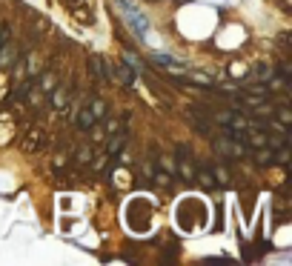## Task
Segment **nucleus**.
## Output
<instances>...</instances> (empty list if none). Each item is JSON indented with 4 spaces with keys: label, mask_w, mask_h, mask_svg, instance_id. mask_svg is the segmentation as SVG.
Listing matches in <instances>:
<instances>
[{
    "label": "nucleus",
    "mask_w": 292,
    "mask_h": 266,
    "mask_svg": "<svg viewBox=\"0 0 292 266\" xmlns=\"http://www.w3.org/2000/svg\"><path fill=\"white\" fill-rule=\"evenodd\" d=\"M212 149L221 155L223 161H241V158H246V143H241V140H232L229 135H212Z\"/></svg>",
    "instance_id": "obj_1"
},
{
    "label": "nucleus",
    "mask_w": 292,
    "mask_h": 266,
    "mask_svg": "<svg viewBox=\"0 0 292 266\" xmlns=\"http://www.w3.org/2000/svg\"><path fill=\"white\" fill-rule=\"evenodd\" d=\"M89 69H92L100 81H106V78H115V69H112V66L100 58V55H92V58H89Z\"/></svg>",
    "instance_id": "obj_2"
},
{
    "label": "nucleus",
    "mask_w": 292,
    "mask_h": 266,
    "mask_svg": "<svg viewBox=\"0 0 292 266\" xmlns=\"http://www.w3.org/2000/svg\"><path fill=\"white\" fill-rule=\"evenodd\" d=\"M126 140H129V135L123 132V129L112 132V138H109V155H120L123 146H126Z\"/></svg>",
    "instance_id": "obj_3"
},
{
    "label": "nucleus",
    "mask_w": 292,
    "mask_h": 266,
    "mask_svg": "<svg viewBox=\"0 0 292 266\" xmlns=\"http://www.w3.org/2000/svg\"><path fill=\"white\" fill-rule=\"evenodd\" d=\"M272 115H275V123H281V126H290L292 123V109L287 103H281L278 109H272Z\"/></svg>",
    "instance_id": "obj_4"
},
{
    "label": "nucleus",
    "mask_w": 292,
    "mask_h": 266,
    "mask_svg": "<svg viewBox=\"0 0 292 266\" xmlns=\"http://www.w3.org/2000/svg\"><path fill=\"white\" fill-rule=\"evenodd\" d=\"M52 106L55 109H66L69 106V92L60 86V89H52Z\"/></svg>",
    "instance_id": "obj_5"
},
{
    "label": "nucleus",
    "mask_w": 292,
    "mask_h": 266,
    "mask_svg": "<svg viewBox=\"0 0 292 266\" xmlns=\"http://www.w3.org/2000/svg\"><path fill=\"white\" fill-rule=\"evenodd\" d=\"M272 75H275V72H272V66H269V63H255V69H252V78H258L261 83H267Z\"/></svg>",
    "instance_id": "obj_6"
},
{
    "label": "nucleus",
    "mask_w": 292,
    "mask_h": 266,
    "mask_svg": "<svg viewBox=\"0 0 292 266\" xmlns=\"http://www.w3.org/2000/svg\"><path fill=\"white\" fill-rule=\"evenodd\" d=\"M75 123H78V129H92L95 126V115L89 112V109H81L78 117H75Z\"/></svg>",
    "instance_id": "obj_7"
},
{
    "label": "nucleus",
    "mask_w": 292,
    "mask_h": 266,
    "mask_svg": "<svg viewBox=\"0 0 292 266\" xmlns=\"http://www.w3.org/2000/svg\"><path fill=\"white\" fill-rule=\"evenodd\" d=\"M255 163L261 166V169H264V166H272V163H275V155H272V149H267V146H264V149H258V152H255Z\"/></svg>",
    "instance_id": "obj_8"
},
{
    "label": "nucleus",
    "mask_w": 292,
    "mask_h": 266,
    "mask_svg": "<svg viewBox=\"0 0 292 266\" xmlns=\"http://www.w3.org/2000/svg\"><path fill=\"white\" fill-rule=\"evenodd\" d=\"M187 78H189L192 83H200V86H206V89H209V86H215V78H209V75H203V72H189Z\"/></svg>",
    "instance_id": "obj_9"
},
{
    "label": "nucleus",
    "mask_w": 292,
    "mask_h": 266,
    "mask_svg": "<svg viewBox=\"0 0 292 266\" xmlns=\"http://www.w3.org/2000/svg\"><path fill=\"white\" fill-rule=\"evenodd\" d=\"M246 143H249L252 149H264V146H267V135H264V132L258 129L255 135H246Z\"/></svg>",
    "instance_id": "obj_10"
},
{
    "label": "nucleus",
    "mask_w": 292,
    "mask_h": 266,
    "mask_svg": "<svg viewBox=\"0 0 292 266\" xmlns=\"http://www.w3.org/2000/svg\"><path fill=\"white\" fill-rule=\"evenodd\" d=\"M198 180H200V186H203V189H215V186H218V180H215V175H212L209 169H200V172H198Z\"/></svg>",
    "instance_id": "obj_11"
},
{
    "label": "nucleus",
    "mask_w": 292,
    "mask_h": 266,
    "mask_svg": "<svg viewBox=\"0 0 292 266\" xmlns=\"http://www.w3.org/2000/svg\"><path fill=\"white\" fill-rule=\"evenodd\" d=\"M212 175H215V180H218V186H226L229 183V180H232V175H229V169H226V166H215V169H209Z\"/></svg>",
    "instance_id": "obj_12"
},
{
    "label": "nucleus",
    "mask_w": 292,
    "mask_h": 266,
    "mask_svg": "<svg viewBox=\"0 0 292 266\" xmlns=\"http://www.w3.org/2000/svg\"><path fill=\"white\" fill-rule=\"evenodd\" d=\"M117 81L123 83V86H132V81H135V69H132V66H120V69H117Z\"/></svg>",
    "instance_id": "obj_13"
},
{
    "label": "nucleus",
    "mask_w": 292,
    "mask_h": 266,
    "mask_svg": "<svg viewBox=\"0 0 292 266\" xmlns=\"http://www.w3.org/2000/svg\"><path fill=\"white\" fill-rule=\"evenodd\" d=\"M89 112H92V115H95V120H97V117H103V115H106V103L100 100V97H95V100H92V106H89Z\"/></svg>",
    "instance_id": "obj_14"
},
{
    "label": "nucleus",
    "mask_w": 292,
    "mask_h": 266,
    "mask_svg": "<svg viewBox=\"0 0 292 266\" xmlns=\"http://www.w3.org/2000/svg\"><path fill=\"white\" fill-rule=\"evenodd\" d=\"M40 89H43V92H52V89H55V75H52V72H43V78H40Z\"/></svg>",
    "instance_id": "obj_15"
},
{
    "label": "nucleus",
    "mask_w": 292,
    "mask_h": 266,
    "mask_svg": "<svg viewBox=\"0 0 292 266\" xmlns=\"http://www.w3.org/2000/svg\"><path fill=\"white\" fill-rule=\"evenodd\" d=\"M92 161V146H81L78 149V163H89Z\"/></svg>",
    "instance_id": "obj_16"
},
{
    "label": "nucleus",
    "mask_w": 292,
    "mask_h": 266,
    "mask_svg": "<svg viewBox=\"0 0 292 266\" xmlns=\"http://www.w3.org/2000/svg\"><path fill=\"white\" fill-rule=\"evenodd\" d=\"M123 60H126V66H132L135 72L140 69V58H138V55H132V52H123Z\"/></svg>",
    "instance_id": "obj_17"
},
{
    "label": "nucleus",
    "mask_w": 292,
    "mask_h": 266,
    "mask_svg": "<svg viewBox=\"0 0 292 266\" xmlns=\"http://www.w3.org/2000/svg\"><path fill=\"white\" fill-rule=\"evenodd\" d=\"M152 63H158V66H164V69H172V58H166V55H155Z\"/></svg>",
    "instance_id": "obj_18"
},
{
    "label": "nucleus",
    "mask_w": 292,
    "mask_h": 266,
    "mask_svg": "<svg viewBox=\"0 0 292 266\" xmlns=\"http://www.w3.org/2000/svg\"><path fill=\"white\" fill-rule=\"evenodd\" d=\"M203 264H232V258H226V255L223 258H206Z\"/></svg>",
    "instance_id": "obj_19"
},
{
    "label": "nucleus",
    "mask_w": 292,
    "mask_h": 266,
    "mask_svg": "<svg viewBox=\"0 0 292 266\" xmlns=\"http://www.w3.org/2000/svg\"><path fill=\"white\" fill-rule=\"evenodd\" d=\"M29 89H32V81L20 83V89H17V97H26V94H29Z\"/></svg>",
    "instance_id": "obj_20"
},
{
    "label": "nucleus",
    "mask_w": 292,
    "mask_h": 266,
    "mask_svg": "<svg viewBox=\"0 0 292 266\" xmlns=\"http://www.w3.org/2000/svg\"><path fill=\"white\" fill-rule=\"evenodd\" d=\"M155 180H158L161 186H169V172H158L155 175Z\"/></svg>",
    "instance_id": "obj_21"
},
{
    "label": "nucleus",
    "mask_w": 292,
    "mask_h": 266,
    "mask_svg": "<svg viewBox=\"0 0 292 266\" xmlns=\"http://www.w3.org/2000/svg\"><path fill=\"white\" fill-rule=\"evenodd\" d=\"M72 3H75V0H72Z\"/></svg>",
    "instance_id": "obj_22"
}]
</instances>
